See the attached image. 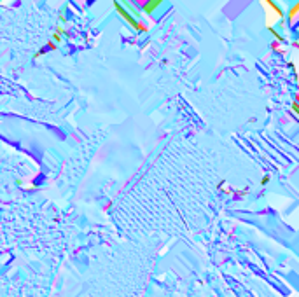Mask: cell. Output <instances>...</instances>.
Instances as JSON below:
<instances>
[{
	"label": "cell",
	"instance_id": "obj_5",
	"mask_svg": "<svg viewBox=\"0 0 299 297\" xmlns=\"http://www.w3.org/2000/svg\"><path fill=\"white\" fill-rule=\"evenodd\" d=\"M291 112H292V115H294V119H298V101H292V110H291Z\"/></svg>",
	"mask_w": 299,
	"mask_h": 297
},
{
	"label": "cell",
	"instance_id": "obj_6",
	"mask_svg": "<svg viewBox=\"0 0 299 297\" xmlns=\"http://www.w3.org/2000/svg\"><path fill=\"white\" fill-rule=\"evenodd\" d=\"M268 180H270V177H268V175H266V177H264V178H263V180H261V184H263V185H266V184H268Z\"/></svg>",
	"mask_w": 299,
	"mask_h": 297
},
{
	"label": "cell",
	"instance_id": "obj_4",
	"mask_svg": "<svg viewBox=\"0 0 299 297\" xmlns=\"http://www.w3.org/2000/svg\"><path fill=\"white\" fill-rule=\"evenodd\" d=\"M298 10H299V3H298V2H296V3L292 5V9L289 10V16H287V19H289V23H292V21H294V16L298 14Z\"/></svg>",
	"mask_w": 299,
	"mask_h": 297
},
{
	"label": "cell",
	"instance_id": "obj_3",
	"mask_svg": "<svg viewBox=\"0 0 299 297\" xmlns=\"http://www.w3.org/2000/svg\"><path fill=\"white\" fill-rule=\"evenodd\" d=\"M163 3V0H151V2H135L133 5H140L142 10L140 12H145V14H152L156 7H159Z\"/></svg>",
	"mask_w": 299,
	"mask_h": 297
},
{
	"label": "cell",
	"instance_id": "obj_1",
	"mask_svg": "<svg viewBox=\"0 0 299 297\" xmlns=\"http://www.w3.org/2000/svg\"><path fill=\"white\" fill-rule=\"evenodd\" d=\"M112 5L116 7V10L119 12V16H121V17H123V19H124V21H126V23H128V24H130L133 30H135V31H138V33H145V31H147V26H145L144 23L137 21V19H135V17H133L130 12H126V9H124V7H123L119 2H112Z\"/></svg>",
	"mask_w": 299,
	"mask_h": 297
},
{
	"label": "cell",
	"instance_id": "obj_2",
	"mask_svg": "<svg viewBox=\"0 0 299 297\" xmlns=\"http://www.w3.org/2000/svg\"><path fill=\"white\" fill-rule=\"evenodd\" d=\"M263 5L264 7H268V10L266 12H273V17H277V19H280V21H284L285 19V14H284V10L278 7V3H275V2H271V0H264L263 2Z\"/></svg>",
	"mask_w": 299,
	"mask_h": 297
}]
</instances>
